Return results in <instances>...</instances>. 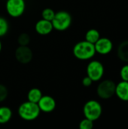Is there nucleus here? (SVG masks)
<instances>
[{
	"label": "nucleus",
	"instance_id": "obj_5",
	"mask_svg": "<svg viewBox=\"0 0 128 129\" xmlns=\"http://www.w3.org/2000/svg\"><path fill=\"white\" fill-rule=\"evenodd\" d=\"M115 86L116 85L112 80L105 79L98 85L97 94L101 99H110L115 94Z\"/></svg>",
	"mask_w": 128,
	"mask_h": 129
},
{
	"label": "nucleus",
	"instance_id": "obj_10",
	"mask_svg": "<svg viewBox=\"0 0 128 129\" xmlns=\"http://www.w3.org/2000/svg\"><path fill=\"white\" fill-rule=\"evenodd\" d=\"M37 104L41 112L46 113L53 112L57 106L55 99L49 95H42Z\"/></svg>",
	"mask_w": 128,
	"mask_h": 129
},
{
	"label": "nucleus",
	"instance_id": "obj_12",
	"mask_svg": "<svg viewBox=\"0 0 128 129\" xmlns=\"http://www.w3.org/2000/svg\"><path fill=\"white\" fill-rule=\"evenodd\" d=\"M115 95L122 101L128 102V82L121 81L115 86Z\"/></svg>",
	"mask_w": 128,
	"mask_h": 129
},
{
	"label": "nucleus",
	"instance_id": "obj_20",
	"mask_svg": "<svg viewBox=\"0 0 128 129\" xmlns=\"http://www.w3.org/2000/svg\"><path fill=\"white\" fill-rule=\"evenodd\" d=\"M94 127V122L89 119L84 118L79 123L80 129H92Z\"/></svg>",
	"mask_w": 128,
	"mask_h": 129
},
{
	"label": "nucleus",
	"instance_id": "obj_17",
	"mask_svg": "<svg viewBox=\"0 0 128 129\" xmlns=\"http://www.w3.org/2000/svg\"><path fill=\"white\" fill-rule=\"evenodd\" d=\"M9 29V24L7 20L2 17H0V37L5 36Z\"/></svg>",
	"mask_w": 128,
	"mask_h": 129
},
{
	"label": "nucleus",
	"instance_id": "obj_8",
	"mask_svg": "<svg viewBox=\"0 0 128 129\" xmlns=\"http://www.w3.org/2000/svg\"><path fill=\"white\" fill-rule=\"evenodd\" d=\"M32 57V51L28 45H19L15 51V58L19 63L22 64H27L31 62Z\"/></svg>",
	"mask_w": 128,
	"mask_h": 129
},
{
	"label": "nucleus",
	"instance_id": "obj_22",
	"mask_svg": "<svg viewBox=\"0 0 128 129\" xmlns=\"http://www.w3.org/2000/svg\"><path fill=\"white\" fill-rule=\"evenodd\" d=\"M120 76L123 81L128 82V64L123 66L120 70Z\"/></svg>",
	"mask_w": 128,
	"mask_h": 129
},
{
	"label": "nucleus",
	"instance_id": "obj_9",
	"mask_svg": "<svg viewBox=\"0 0 128 129\" xmlns=\"http://www.w3.org/2000/svg\"><path fill=\"white\" fill-rule=\"evenodd\" d=\"M94 48L96 50V53L102 55H106L112 51L113 43L111 39L108 38L100 37L94 44Z\"/></svg>",
	"mask_w": 128,
	"mask_h": 129
},
{
	"label": "nucleus",
	"instance_id": "obj_21",
	"mask_svg": "<svg viewBox=\"0 0 128 129\" xmlns=\"http://www.w3.org/2000/svg\"><path fill=\"white\" fill-rule=\"evenodd\" d=\"M8 95V90L7 87L2 84H0V103L6 100Z\"/></svg>",
	"mask_w": 128,
	"mask_h": 129
},
{
	"label": "nucleus",
	"instance_id": "obj_1",
	"mask_svg": "<svg viewBox=\"0 0 128 129\" xmlns=\"http://www.w3.org/2000/svg\"><path fill=\"white\" fill-rule=\"evenodd\" d=\"M72 52L77 59L81 60H88L94 57L96 50L94 44L84 40L76 43L73 47Z\"/></svg>",
	"mask_w": 128,
	"mask_h": 129
},
{
	"label": "nucleus",
	"instance_id": "obj_11",
	"mask_svg": "<svg viewBox=\"0 0 128 129\" xmlns=\"http://www.w3.org/2000/svg\"><path fill=\"white\" fill-rule=\"evenodd\" d=\"M35 29L38 34L41 36H46L52 32L54 27L51 21L46 20L45 19H41L35 23Z\"/></svg>",
	"mask_w": 128,
	"mask_h": 129
},
{
	"label": "nucleus",
	"instance_id": "obj_13",
	"mask_svg": "<svg viewBox=\"0 0 128 129\" xmlns=\"http://www.w3.org/2000/svg\"><path fill=\"white\" fill-rule=\"evenodd\" d=\"M117 54L121 60L128 63V40L122 42L119 45L117 50Z\"/></svg>",
	"mask_w": 128,
	"mask_h": 129
},
{
	"label": "nucleus",
	"instance_id": "obj_3",
	"mask_svg": "<svg viewBox=\"0 0 128 129\" xmlns=\"http://www.w3.org/2000/svg\"><path fill=\"white\" fill-rule=\"evenodd\" d=\"M103 108L101 104L95 100H90L85 103L83 107V113L85 118L93 122L99 119L102 115Z\"/></svg>",
	"mask_w": 128,
	"mask_h": 129
},
{
	"label": "nucleus",
	"instance_id": "obj_23",
	"mask_svg": "<svg viewBox=\"0 0 128 129\" xmlns=\"http://www.w3.org/2000/svg\"><path fill=\"white\" fill-rule=\"evenodd\" d=\"M93 83V81L92 79L89 77V76H85L82 79V85L84 86V87H90Z\"/></svg>",
	"mask_w": 128,
	"mask_h": 129
},
{
	"label": "nucleus",
	"instance_id": "obj_4",
	"mask_svg": "<svg viewBox=\"0 0 128 129\" xmlns=\"http://www.w3.org/2000/svg\"><path fill=\"white\" fill-rule=\"evenodd\" d=\"M54 29L58 31L67 29L72 23V16L66 11H60L55 13L54 19L51 20Z\"/></svg>",
	"mask_w": 128,
	"mask_h": 129
},
{
	"label": "nucleus",
	"instance_id": "obj_15",
	"mask_svg": "<svg viewBox=\"0 0 128 129\" xmlns=\"http://www.w3.org/2000/svg\"><path fill=\"white\" fill-rule=\"evenodd\" d=\"M41 97H42V93L41 90L37 88H31L27 94V100L30 102H33L36 104L38 102V101L41 99Z\"/></svg>",
	"mask_w": 128,
	"mask_h": 129
},
{
	"label": "nucleus",
	"instance_id": "obj_16",
	"mask_svg": "<svg viewBox=\"0 0 128 129\" xmlns=\"http://www.w3.org/2000/svg\"><path fill=\"white\" fill-rule=\"evenodd\" d=\"M100 38V34L99 31L96 29H91L88 30L85 34V40L92 44H95L96 42Z\"/></svg>",
	"mask_w": 128,
	"mask_h": 129
},
{
	"label": "nucleus",
	"instance_id": "obj_19",
	"mask_svg": "<svg viewBox=\"0 0 128 129\" xmlns=\"http://www.w3.org/2000/svg\"><path fill=\"white\" fill-rule=\"evenodd\" d=\"M54 15H55V11L52 8H45L41 12L42 19H45L49 21H51L54 19Z\"/></svg>",
	"mask_w": 128,
	"mask_h": 129
},
{
	"label": "nucleus",
	"instance_id": "obj_18",
	"mask_svg": "<svg viewBox=\"0 0 128 129\" xmlns=\"http://www.w3.org/2000/svg\"><path fill=\"white\" fill-rule=\"evenodd\" d=\"M30 36L26 33H22L17 37V43L19 45H28L30 42Z\"/></svg>",
	"mask_w": 128,
	"mask_h": 129
},
{
	"label": "nucleus",
	"instance_id": "obj_7",
	"mask_svg": "<svg viewBox=\"0 0 128 129\" xmlns=\"http://www.w3.org/2000/svg\"><path fill=\"white\" fill-rule=\"evenodd\" d=\"M7 13L12 17H19L25 11L26 3L24 0H7L6 2Z\"/></svg>",
	"mask_w": 128,
	"mask_h": 129
},
{
	"label": "nucleus",
	"instance_id": "obj_6",
	"mask_svg": "<svg viewBox=\"0 0 128 129\" xmlns=\"http://www.w3.org/2000/svg\"><path fill=\"white\" fill-rule=\"evenodd\" d=\"M104 75V67L99 60H92L87 66V76L93 82L100 81Z\"/></svg>",
	"mask_w": 128,
	"mask_h": 129
},
{
	"label": "nucleus",
	"instance_id": "obj_14",
	"mask_svg": "<svg viewBox=\"0 0 128 129\" xmlns=\"http://www.w3.org/2000/svg\"><path fill=\"white\" fill-rule=\"evenodd\" d=\"M12 117V111L8 107H0V124L8 123Z\"/></svg>",
	"mask_w": 128,
	"mask_h": 129
},
{
	"label": "nucleus",
	"instance_id": "obj_24",
	"mask_svg": "<svg viewBox=\"0 0 128 129\" xmlns=\"http://www.w3.org/2000/svg\"><path fill=\"white\" fill-rule=\"evenodd\" d=\"M2 42H1V40H0V52H1V51H2Z\"/></svg>",
	"mask_w": 128,
	"mask_h": 129
},
{
	"label": "nucleus",
	"instance_id": "obj_2",
	"mask_svg": "<svg viewBox=\"0 0 128 129\" xmlns=\"http://www.w3.org/2000/svg\"><path fill=\"white\" fill-rule=\"evenodd\" d=\"M17 112L22 119L25 121H33L39 116L41 110L38 104L27 101L19 106Z\"/></svg>",
	"mask_w": 128,
	"mask_h": 129
}]
</instances>
